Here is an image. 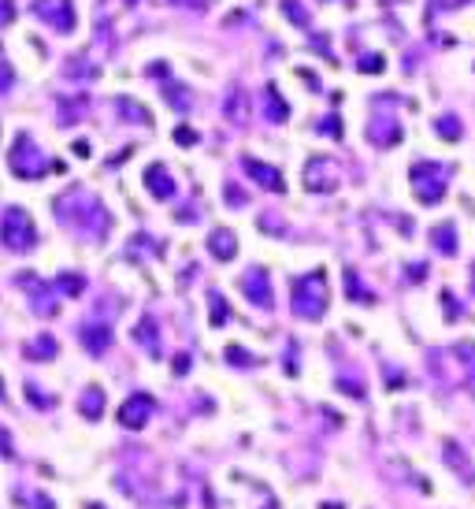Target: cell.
<instances>
[{"instance_id": "46", "label": "cell", "mask_w": 475, "mask_h": 509, "mask_svg": "<svg viewBox=\"0 0 475 509\" xmlns=\"http://www.w3.org/2000/svg\"><path fill=\"white\" fill-rule=\"evenodd\" d=\"M0 398H4V387H0Z\"/></svg>"}, {"instance_id": "42", "label": "cell", "mask_w": 475, "mask_h": 509, "mask_svg": "<svg viewBox=\"0 0 475 509\" xmlns=\"http://www.w3.org/2000/svg\"><path fill=\"white\" fill-rule=\"evenodd\" d=\"M323 509H338V505H334V502H327V505H323Z\"/></svg>"}, {"instance_id": "21", "label": "cell", "mask_w": 475, "mask_h": 509, "mask_svg": "<svg viewBox=\"0 0 475 509\" xmlns=\"http://www.w3.org/2000/svg\"><path fill=\"white\" fill-rule=\"evenodd\" d=\"M115 112L126 115V123H152V120H149V108H141V104L130 101V97H115Z\"/></svg>"}, {"instance_id": "44", "label": "cell", "mask_w": 475, "mask_h": 509, "mask_svg": "<svg viewBox=\"0 0 475 509\" xmlns=\"http://www.w3.org/2000/svg\"><path fill=\"white\" fill-rule=\"evenodd\" d=\"M471 290H475V271H471Z\"/></svg>"}, {"instance_id": "5", "label": "cell", "mask_w": 475, "mask_h": 509, "mask_svg": "<svg viewBox=\"0 0 475 509\" xmlns=\"http://www.w3.org/2000/svg\"><path fill=\"white\" fill-rule=\"evenodd\" d=\"M34 15L48 22L52 30H60V34H71L74 30V0H34Z\"/></svg>"}, {"instance_id": "6", "label": "cell", "mask_w": 475, "mask_h": 509, "mask_svg": "<svg viewBox=\"0 0 475 509\" xmlns=\"http://www.w3.org/2000/svg\"><path fill=\"white\" fill-rule=\"evenodd\" d=\"M305 190L308 193H331V190H338V164L331 160V156H315V160H308V167H305Z\"/></svg>"}, {"instance_id": "3", "label": "cell", "mask_w": 475, "mask_h": 509, "mask_svg": "<svg viewBox=\"0 0 475 509\" xmlns=\"http://www.w3.org/2000/svg\"><path fill=\"white\" fill-rule=\"evenodd\" d=\"M8 164H11V172H15L19 179H41L48 167H52V172H60V164H52L45 153L34 149L30 134H19V138H15V149H11Z\"/></svg>"}, {"instance_id": "43", "label": "cell", "mask_w": 475, "mask_h": 509, "mask_svg": "<svg viewBox=\"0 0 475 509\" xmlns=\"http://www.w3.org/2000/svg\"><path fill=\"white\" fill-rule=\"evenodd\" d=\"M86 509H100V505H97V502H89V505H86Z\"/></svg>"}, {"instance_id": "28", "label": "cell", "mask_w": 475, "mask_h": 509, "mask_svg": "<svg viewBox=\"0 0 475 509\" xmlns=\"http://www.w3.org/2000/svg\"><path fill=\"white\" fill-rule=\"evenodd\" d=\"M453 354H460V364H468V368H471V383H475V342H457Z\"/></svg>"}, {"instance_id": "10", "label": "cell", "mask_w": 475, "mask_h": 509, "mask_svg": "<svg viewBox=\"0 0 475 509\" xmlns=\"http://www.w3.org/2000/svg\"><path fill=\"white\" fill-rule=\"evenodd\" d=\"M145 190H149L156 201H167L171 193H175V182H171V172L164 164H149V167H145Z\"/></svg>"}, {"instance_id": "15", "label": "cell", "mask_w": 475, "mask_h": 509, "mask_svg": "<svg viewBox=\"0 0 475 509\" xmlns=\"http://www.w3.org/2000/svg\"><path fill=\"white\" fill-rule=\"evenodd\" d=\"M367 138H372L375 146H382V149H386V146H398V141H401V127L393 123V120H375L372 127H367Z\"/></svg>"}, {"instance_id": "1", "label": "cell", "mask_w": 475, "mask_h": 509, "mask_svg": "<svg viewBox=\"0 0 475 509\" xmlns=\"http://www.w3.org/2000/svg\"><path fill=\"white\" fill-rule=\"evenodd\" d=\"M289 305H294V312L301 320H320L327 312V276L320 268L294 279V302Z\"/></svg>"}, {"instance_id": "12", "label": "cell", "mask_w": 475, "mask_h": 509, "mask_svg": "<svg viewBox=\"0 0 475 509\" xmlns=\"http://www.w3.org/2000/svg\"><path fill=\"white\" fill-rule=\"evenodd\" d=\"M208 250H212L216 260H234V257H238V238H234V231L216 227L212 234H208Z\"/></svg>"}, {"instance_id": "25", "label": "cell", "mask_w": 475, "mask_h": 509, "mask_svg": "<svg viewBox=\"0 0 475 509\" xmlns=\"http://www.w3.org/2000/svg\"><path fill=\"white\" fill-rule=\"evenodd\" d=\"M56 286H60V290L67 294V297H78V294L86 290V279H82V276H74V271H63V276L56 279Z\"/></svg>"}, {"instance_id": "13", "label": "cell", "mask_w": 475, "mask_h": 509, "mask_svg": "<svg viewBox=\"0 0 475 509\" xmlns=\"http://www.w3.org/2000/svg\"><path fill=\"white\" fill-rule=\"evenodd\" d=\"M134 342L145 346V354H149V357H160V328H156L152 316H141V323L134 328Z\"/></svg>"}, {"instance_id": "34", "label": "cell", "mask_w": 475, "mask_h": 509, "mask_svg": "<svg viewBox=\"0 0 475 509\" xmlns=\"http://www.w3.org/2000/svg\"><path fill=\"white\" fill-rule=\"evenodd\" d=\"M0 458H15V446H11L8 427H0Z\"/></svg>"}, {"instance_id": "18", "label": "cell", "mask_w": 475, "mask_h": 509, "mask_svg": "<svg viewBox=\"0 0 475 509\" xmlns=\"http://www.w3.org/2000/svg\"><path fill=\"white\" fill-rule=\"evenodd\" d=\"M245 112H249V97H245V89H242V86L227 89V101H223V115H227L230 123H242V120H245Z\"/></svg>"}, {"instance_id": "2", "label": "cell", "mask_w": 475, "mask_h": 509, "mask_svg": "<svg viewBox=\"0 0 475 509\" xmlns=\"http://www.w3.org/2000/svg\"><path fill=\"white\" fill-rule=\"evenodd\" d=\"M0 242H4L11 253H30L37 245V227H34V219H30L26 208H19V205L4 208V219H0Z\"/></svg>"}, {"instance_id": "37", "label": "cell", "mask_w": 475, "mask_h": 509, "mask_svg": "<svg viewBox=\"0 0 475 509\" xmlns=\"http://www.w3.org/2000/svg\"><path fill=\"white\" fill-rule=\"evenodd\" d=\"M320 130H323V134H341V123H338V115H327V123H320Z\"/></svg>"}, {"instance_id": "45", "label": "cell", "mask_w": 475, "mask_h": 509, "mask_svg": "<svg viewBox=\"0 0 475 509\" xmlns=\"http://www.w3.org/2000/svg\"><path fill=\"white\" fill-rule=\"evenodd\" d=\"M126 4H138V0H126Z\"/></svg>"}, {"instance_id": "36", "label": "cell", "mask_w": 475, "mask_h": 509, "mask_svg": "<svg viewBox=\"0 0 475 509\" xmlns=\"http://www.w3.org/2000/svg\"><path fill=\"white\" fill-rule=\"evenodd\" d=\"M175 141H178V146H193V141H197V134H193L190 127H178V130H175Z\"/></svg>"}, {"instance_id": "23", "label": "cell", "mask_w": 475, "mask_h": 509, "mask_svg": "<svg viewBox=\"0 0 475 509\" xmlns=\"http://www.w3.org/2000/svg\"><path fill=\"white\" fill-rule=\"evenodd\" d=\"M445 461H450V465L457 468V472H460V476H464V479H468V484H471V479H475V472H471V465H468V458H460L457 442H445Z\"/></svg>"}, {"instance_id": "14", "label": "cell", "mask_w": 475, "mask_h": 509, "mask_svg": "<svg viewBox=\"0 0 475 509\" xmlns=\"http://www.w3.org/2000/svg\"><path fill=\"white\" fill-rule=\"evenodd\" d=\"M263 115L271 123H286L289 120V104L279 97V86H263Z\"/></svg>"}, {"instance_id": "19", "label": "cell", "mask_w": 475, "mask_h": 509, "mask_svg": "<svg viewBox=\"0 0 475 509\" xmlns=\"http://www.w3.org/2000/svg\"><path fill=\"white\" fill-rule=\"evenodd\" d=\"M164 101H167L175 112H190V108H193V94H190L186 86H178V82H164Z\"/></svg>"}, {"instance_id": "41", "label": "cell", "mask_w": 475, "mask_h": 509, "mask_svg": "<svg viewBox=\"0 0 475 509\" xmlns=\"http://www.w3.org/2000/svg\"><path fill=\"white\" fill-rule=\"evenodd\" d=\"M427 276V264H412V271H408V279H424Z\"/></svg>"}, {"instance_id": "33", "label": "cell", "mask_w": 475, "mask_h": 509, "mask_svg": "<svg viewBox=\"0 0 475 509\" xmlns=\"http://www.w3.org/2000/svg\"><path fill=\"white\" fill-rule=\"evenodd\" d=\"M11 19H15V0H0V30L11 26Z\"/></svg>"}, {"instance_id": "26", "label": "cell", "mask_w": 475, "mask_h": 509, "mask_svg": "<svg viewBox=\"0 0 475 509\" xmlns=\"http://www.w3.org/2000/svg\"><path fill=\"white\" fill-rule=\"evenodd\" d=\"M282 15L294 26H308V11L301 8V0H282Z\"/></svg>"}, {"instance_id": "9", "label": "cell", "mask_w": 475, "mask_h": 509, "mask_svg": "<svg viewBox=\"0 0 475 509\" xmlns=\"http://www.w3.org/2000/svg\"><path fill=\"white\" fill-rule=\"evenodd\" d=\"M242 167H245V172L256 179V186L271 190V193H282V190H286V182H282V172H279V167L263 164V160H256V156H245Z\"/></svg>"}, {"instance_id": "32", "label": "cell", "mask_w": 475, "mask_h": 509, "mask_svg": "<svg viewBox=\"0 0 475 509\" xmlns=\"http://www.w3.org/2000/svg\"><path fill=\"white\" fill-rule=\"evenodd\" d=\"M11 82H15V67H11L8 60H0V94L11 89Z\"/></svg>"}, {"instance_id": "27", "label": "cell", "mask_w": 475, "mask_h": 509, "mask_svg": "<svg viewBox=\"0 0 475 509\" xmlns=\"http://www.w3.org/2000/svg\"><path fill=\"white\" fill-rule=\"evenodd\" d=\"M208 302H212V328H223V320H230V305L223 302L216 290L208 294Z\"/></svg>"}, {"instance_id": "30", "label": "cell", "mask_w": 475, "mask_h": 509, "mask_svg": "<svg viewBox=\"0 0 475 509\" xmlns=\"http://www.w3.org/2000/svg\"><path fill=\"white\" fill-rule=\"evenodd\" d=\"M86 108V97H78V101H63V108H60V123H74V115Z\"/></svg>"}, {"instance_id": "7", "label": "cell", "mask_w": 475, "mask_h": 509, "mask_svg": "<svg viewBox=\"0 0 475 509\" xmlns=\"http://www.w3.org/2000/svg\"><path fill=\"white\" fill-rule=\"evenodd\" d=\"M152 409H156L152 394L138 390V394H130L123 401V409H119V424H123V427H145V424H149V416H152Z\"/></svg>"}, {"instance_id": "20", "label": "cell", "mask_w": 475, "mask_h": 509, "mask_svg": "<svg viewBox=\"0 0 475 509\" xmlns=\"http://www.w3.org/2000/svg\"><path fill=\"white\" fill-rule=\"evenodd\" d=\"M431 242H434V250H438V253L453 257L457 253V231H453V224H438L431 231Z\"/></svg>"}, {"instance_id": "24", "label": "cell", "mask_w": 475, "mask_h": 509, "mask_svg": "<svg viewBox=\"0 0 475 509\" xmlns=\"http://www.w3.org/2000/svg\"><path fill=\"white\" fill-rule=\"evenodd\" d=\"M434 130H438L445 141H457L460 134H464V127L457 123V115H442V120H434Z\"/></svg>"}, {"instance_id": "17", "label": "cell", "mask_w": 475, "mask_h": 509, "mask_svg": "<svg viewBox=\"0 0 475 509\" xmlns=\"http://www.w3.org/2000/svg\"><path fill=\"white\" fill-rule=\"evenodd\" d=\"M56 349H60V346H56V338H52L48 331H41V335L34 338V342H26V346H22V354L30 357V361H52V357H56Z\"/></svg>"}, {"instance_id": "38", "label": "cell", "mask_w": 475, "mask_h": 509, "mask_svg": "<svg viewBox=\"0 0 475 509\" xmlns=\"http://www.w3.org/2000/svg\"><path fill=\"white\" fill-rule=\"evenodd\" d=\"M338 390H349L353 398H364V387H360V383H346V380H341V383H338Z\"/></svg>"}, {"instance_id": "8", "label": "cell", "mask_w": 475, "mask_h": 509, "mask_svg": "<svg viewBox=\"0 0 475 509\" xmlns=\"http://www.w3.org/2000/svg\"><path fill=\"white\" fill-rule=\"evenodd\" d=\"M242 290L253 305L260 309H271L275 305V294H271V279H268V268H253L249 276H242Z\"/></svg>"}, {"instance_id": "22", "label": "cell", "mask_w": 475, "mask_h": 509, "mask_svg": "<svg viewBox=\"0 0 475 509\" xmlns=\"http://www.w3.org/2000/svg\"><path fill=\"white\" fill-rule=\"evenodd\" d=\"M346 290H349L353 302H360V305H372V302H375V294L360 286V276H356V268H346Z\"/></svg>"}, {"instance_id": "31", "label": "cell", "mask_w": 475, "mask_h": 509, "mask_svg": "<svg viewBox=\"0 0 475 509\" xmlns=\"http://www.w3.org/2000/svg\"><path fill=\"white\" fill-rule=\"evenodd\" d=\"M227 361L238 364V368H249V364H253V357H249L242 346H227Z\"/></svg>"}, {"instance_id": "11", "label": "cell", "mask_w": 475, "mask_h": 509, "mask_svg": "<svg viewBox=\"0 0 475 509\" xmlns=\"http://www.w3.org/2000/svg\"><path fill=\"white\" fill-rule=\"evenodd\" d=\"M78 338H82V346L89 349V354L100 357L104 349L112 346V328H104V323H86V328L78 331Z\"/></svg>"}, {"instance_id": "16", "label": "cell", "mask_w": 475, "mask_h": 509, "mask_svg": "<svg viewBox=\"0 0 475 509\" xmlns=\"http://www.w3.org/2000/svg\"><path fill=\"white\" fill-rule=\"evenodd\" d=\"M78 413H82L86 420H97V416H104V390H100V387H86L82 394H78Z\"/></svg>"}, {"instance_id": "35", "label": "cell", "mask_w": 475, "mask_h": 509, "mask_svg": "<svg viewBox=\"0 0 475 509\" xmlns=\"http://www.w3.org/2000/svg\"><path fill=\"white\" fill-rule=\"evenodd\" d=\"M223 198H227L230 205H245V193L234 186V182H227V186H223Z\"/></svg>"}, {"instance_id": "40", "label": "cell", "mask_w": 475, "mask_h": 509, "mask_svg": "<svg viewBox=\"0 0 475 509\" xmlns=\"http://www.w3.org/2000/svg\"><path fill=\"white\" fill-rule=\"evenodd\" d=\"M186 368H190V354H178V357H175V372L182 375V372H186Z\"/></svg>"}, {"instance_id": "39", "label": "cell", "mask_w": 475, "mask_h": 509, "mask_svg": "<svg viewBox=\"0 0 475 509\" xmlns=\"http://www.w3.org/2000/svg\"><path fill=\"white\" fill-rule=\"evenodd\" d=\"M71 153H74V156H82V160H86V156H89V141H74V146H71Z\"/></svg>"}, {"instance_id": "29", "label": "cell", "mask_w": 475, "mask_h": 509, "mask_svg": "<svg viewBox=\"0 0 475 509\" xmlns=\"http://www.w3.org/2000/svg\"><path fill=\"white\" fill-rule=\"evenodd\" d=\"M356 67H360L364 75H382V71H386V60H382L379 52H375V56H360V63H356Z\"/></svg>"}, {"instance_id": "4", "label": "cell", "mask_w": 475, "mask_h": 509, "mask_svg": "<svg viewBox=\"0 0 475 509\" xmlns=\"http://www.w3.org/2000/svg\"><path fill=\"white\" fill-rule=\"evenodd\" d=\"M412 193L419 205H438L445 198V167L434 160H416L412 164Z\"/></svg>"}]
</instances>
